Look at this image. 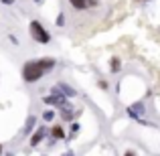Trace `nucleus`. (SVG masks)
<instances>
[{"label": "nucleus", "instance_id": "nucleus-20", "mask_svg": "<svg viewBox=\"0 0 160 156\" xmlns=\"http://www.w3.org/2000/svg\"><path fill=\"white\" fill-rule=\"evenodd\" d=\"M35 2H37V4H43V0H35Z\"/></svg>", "mask_w": 160, "mask_h": 156}, {"label": "nucleus", "instance_id": "nucleus-1", "mask_svg": "<svg viewBox=\"0 0 160 156\" xmlns=\"http://www.w3.org/2000/svg\"><path fill=\"white\" fill-rule=\"evenodd\" d=\"M57 65L53 57H41V59H28L24 61L22 69H20V75H22L24 83H37L39 79H43L47 73H51Z\"/></svg>", "mask_w": 160, "mask_h": 156}, {"label": "nucleus", "instance_id": "nucleus-23", "mask_svg": "<svg viewBox=\"0 0 160 156\" xmlns=\"http://www.w3.org/2000/svg\"><path fill=\"white\" fill-rule=\"evenodd\" d=\"M142 2H148V0H142Z\"/></svg>", "mask_w": 160, "mask_h": 156}, {"label": "nucleus", "instance_id": "nucleus-21", "mask_svg": "<svg viewBox=\"0 0 160 156\" xmlns=\"http://www.w3.org/2000/svg\"><path fill=\"white\" fill-rule=\"evenodd\" d=\"M6 156H14V154H12V152H6Z\"/></svg>", "mask_w": 160, "mask_h": 156}, {"label": "nucleus", "instance_id": "nucleus-8", "mask_svg": "<svg viewBox=\"0 0 160 156\" xmlns=\"http://www.w3.org/2000/svg\"><path fill=\"white\" fill-rule=\"evenodd\" d=\"M77 116H81V109H73V108H67V109H61V118L65 122H73Z\"/></svg>", "mask_w": 160, "mask_h": 156}, {"label": "nucleus", "instance_id": "nucleus-11", "mask_svg": "<svg viewBox=\"0 0 160 156\" xmlns=\"http://www.w3.org/2000/svg\"><path fill=\"white\" fill-rule=\"evenodd\" d=\"M109 71H112V73L122 71V59L120 57H112V59H109Z\"/></svg>", "mask_w": 160, "mask_h": 156}, {"label": "nucleus", "instance_id": "nucleus-4", "mask_svg": "<svg viewBox=\"0 0 160 156\" xmlns=\"http://www.w3.org/2000/svg\"><path fill=\"white\" fill-rule=\"evenodd\" d=\"M126 112H128V116L132 118V120L140 122L142 118H144V113H146V103L144 102H134V103H130L128 108H126Z\"/></svg>", "mask_w": 160, "mask_h": 156}, {"label": "nucleus", "instance_id": "nucleus-18", "mask_svg": "<svg viewBox=\"0 0 160 156\" xmlns=\"http://www.w3.org/2000/svg\"><path fill=\"white\" fill-rule=\"evenodd\" d=\"M99 87H102V89H108V81H99Z\"/></svg>", "mask_w": 160, "mask_h": 156}, {"label": "nucleus", "instance_id": "nucleus-10", "mask_svg": "<svg viewBox=\"0 0 160 156\" xmlns=\"http://www.w3.org/2000/svg\"><path fill=\"white\" fill-rule=\"evenodd\" d=\"M75 10H87L89 8V0H67Z\"/></svg>", "mask_w": 160, "mask_h": 156}, {"label": "nucleus", "instance_id": "nucleus-14", "mask_svg": "<svg viewBox=\"0 0 160 156\" xmlns=\"http://www.w3.org/2000/svg\"><path fill=\"white\" fill-rule=\"evenodd\" d=\"M77 132H79V124H77V122H73V124H71V136H75Z\"/></svg>", "mask_w": 160, "mask_h": 156}, {"label": "nucleus", "instance_id": "nucleus-5", "mask_svg": "<svg viewBox=\"0 0 160 156\" xmlns=\"http://www.w3.org/2000/svg\"><path fill=\"white\" fill-rule=\"evenodd\" d=\"M47 136H49V128H47V126H39V128L31 134V146H32V148H35V146H39Z\"/></svg>", "mask_w": 160, "mask_h": 156}, {"label": "nucleus", "instance_id": "nucleus-7", "mask_svg": "<svg viewBox=\"0 0 160 156\" xmlns=\"http://www.w3.org/2000/svg\"><path fill=\"white\" fill-rule=\"evenodd\" d=\"M57 89L61 91L65 98H69V99L77 98V91H75V87H71L69 83H65V81H59V83H57Z\"/></svg>", "mask_w": 160, "mask_h": 156}, {"label": "nucleus", "instance_id": "nucleus-22", "mask_svg": "<svg viewBox=\"0 0 160 156\" xmlns=\"http://www.w3.org/2000/svg\"><path fill=\"white\" fill-rule=\"evenodd\" d=\"M0 154H2V144H0Z\"/></svg>", "mask_w": 160, "mask_h": 156}, {"label": "nucleus", "instance_id": "nucleus-19", "mask_svg": "<svg viewBox=\"0 0 160 156\" xmlns=\"http://www.w3.org/2000/svg\"><path fill=\"white\" fill-rule=\"evenodd\" d=\"M124 156H136V152H132V150H128V152H126Z\"/></svg>", "mask_w": 160, "mask_h": 156}, {"label": "nucleus", "instance_id": "nucleus-15", "mask_svg": "<svg viewBox=\"0 0 160 156\" xmlns=\"http://www.w3.org/2000/svg\"><path fill=\"white\" fill-rule=\"evenodd\" d=\"M0 2H2V4H6V6H12V4H14L16 0H0Z\"/></svg>", "mask_w": 160, "mask_h": 156}, {"label": "nucleus", "instance_id": "nucleus-16", "mask_svg": "<svg viewBox=\"0 0 160 156\" xmlns=\"http://www.w3.org/2000/svg\"><path fill=\"white\" fill-rule=\"evenodd\" d=\"M99 4V0H89V8H95Z\"/></svg>", "mask_w": 160, "mask_h": 156}, {"label": "nucleus", "instance_id": "nucleus-9", "mask_svg": "<svg viewBox=\"0 0 160 156\" xmlns=\"http://www.w3.org/2000/svg\"><path fill=\"white\" fill-rule=\"evenodd\" d=\"M37 128V116H28L27 122H24V128H22V136H28L32 134V130Z\"/></svg>", "mask_w": 160, "mask_h": 156}, {"label": "nucleus", "instance_id": "nucleus-3", "mask_svg": "<svg viewBox=\"0 0 160 156\" xmlns=\"http://www.w3.org/2000/svg\"><path fill=\"white\" fill-rule=\"evenodd\" d=\"M43 102L47 103V105H51V108H59V109H67V108H71L69 98H65V95H63L61 91L57 89V85L51 87V93H49V95H45V98H43Z\"/></svg>", "mask_w": 160, "mask_h": 156}, {"label": "nucleus", "instance_id": "nucleus-17", "mask_svg": "<svg viewBox=\"0 0 160 156\" xmlns=\"http://www.w3.org/2000/svg\"><path fill=\"white\" fill-rule=\"evenodd\" d=\"M61 156H75V152H73V150H65Z\"/></svg>", "mask_w": 160, "mask_h": 156}, {"label": "nucleus", "instance_id": "nucleus-13", "mask_svg": "<svg viewBox=\"0 0 160 156\" xmlns=\"http://www.w3.org/2000/svg\"><path fill=\"white\" fill-rule=\"evenodd\" d=\"M55 24H57V27H65V12H59V14H57Z\"/></svg>", "mask_w": 160, "mask_h": 156}, {"label": "nucleus", "instance_id": "nucleus-6", "mask_svg": "<svg viewBox=\"0 0 160 156\" xmlns=\"http://www.w3.org/2000/svg\"><path fill=\"white\" fill-rule=\"evenodd\" d=\"M65 138H67V132L61 124H55V126L49 128V142H51V144L55 140H65Z\"/></svg>", "mask_w": 160, "mask_h": 156}, {"label": "nucleus", "instance_id": "nucleus-2", "mask_svg": "<svg viewBox=\"0 0 160 156\" xmlns=\"http://www.w3.org/2000/svg\"><path fill=\"white\" fill-rule=\"evenodd\" d=\"M28 33H31L32 41L39 45H49L51 43V33L47 31V28L43 27V23H39V20H31V24H28Z\"/></svg>", "mask_w": 160, "mask_h": 156}, {"label": "nucleus", "instance_id": "nucleus-12", "mask_svg": "<svg viewBox=\"0 0 160 156\" xmlns=\"http://www.w3.org/2000/svg\"><path fill=\"white\" fill-rule=\"evenodd\" d=\"M55 116H57V112H55L53 108L45 109V112H43V120H45V124H49V122H53V120H55Z\"/></svg>", "mask_w": 160, "mask_h": 156}]
</instances>
